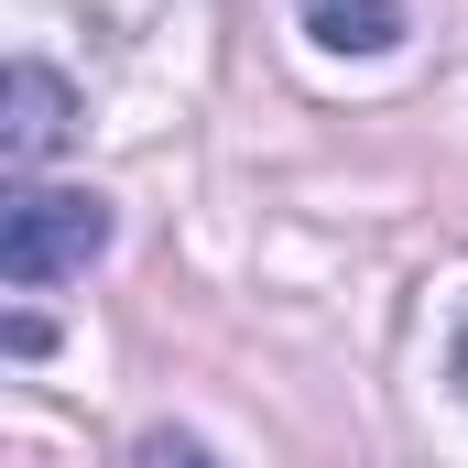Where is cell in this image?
<instances>
[{
	"label": "cell",
	"mask_w": 468,
	"mask_h": 468,
	"mask_svg": "<svg viewBox=\"0 0 468 468\" xmlns=\"http://www.w3.org/2000/svg\"><path fill=\"white\" fill-rule=\"evenodd\" d=\"M99 250H110V197H88V186H11V207H0V283L44 294V283L88 272Z\"/></svg>",
	"instance_id": "1"
},
{
	"label": "cell",
	"mask_w": 468,
	"mask_h": 468,
	"mask_svg": "<svg viewBox=\"0 0 468 468\" xmlns=\"http://www.w3.org/2000/svg\"><path fill=\"white\" fill-rule=\"evenodd\" d=\"M294 22L327 55H392L403 44V0H294Z\"/></svg>",
	"instance_id": "3"
},
{
	"label": "cell",
	"mask_w": 468,
	"mask_h": 468,
	"mask_svg": "<svg viewBox=\"0 0 468 468\" xmlns=\"http://www.w3.org/2000/svg\"><path fill=\"white\" fill-rule=\"evenodd\" d=\"M458 381H468V327H458Z\"/></svg>",
	"instance_id": "5"
},
{
	"label": "cell",
	"mask_w": 468,
	"mask_h": 468,
	"mask_svg": "<svg viewBox=\"0 0 468 468\" xmlns=\"http://www.w3.org/2000/svg\"><path fill=\"white\" fill-rule=\"evenodd\" d=\"M66 142H77V88H66L44 55H22V66L0 77V164L33 175V164H55Z\"/></svg>",
	"instance_id": "2"
},
{
	"label": "cell",
	"mask_w": 468,
	"mask_h": 468,
	"mask_svg": "<svg viewBox=\"0 0 468 468\" xmlns=\"http://www.w3.org/2000/svg\"><path fill=\"white\" fill-rule=\"evenodd\" d=\"M131 458H142V468H218V447H207V436H186V425H153Z\"/></svg>",
	"instance_id": "4"
}]
</instances>
